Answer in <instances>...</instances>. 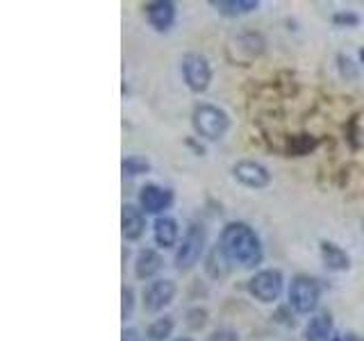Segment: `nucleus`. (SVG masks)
Instances as JSON below:
<instances>
[{"label":"nucleus","mask_w":364,"mask_h":341,"mask_svg":"<svg viewBox=\"0 0 364 341\" xmlns=\"http://www.w3.org/2000/svg\"><path fill=\"white\" fill-rule=\"evenodd\" d=\"M219 253L228 264H235L239 269H255L264 257L257 232L242 221H232L223 227L219 239Z\"/></svg>","instance_id":"f257e3e1"},{"label":"nucleus","mask_w":364,"mask_h":341,"mask_svg":"<svg viewBox=\"0 0 364 341\" xmlns=\"http://www.w3.org/2000/svg\"><path fill=\"white\" fill-rule=\"evenodd\" d=\"M191 125L200 139L219 141L230 130V117H228L225 109L212 105V102H200L191 112Z\"/></svg>","instance_id":"f03ea898"},{"label":"nucleus","mask_w":364,"mask_h":341,"mask_svg":"<svg viewBox=\"0 0 364 341\" xmlns=\"http://www.w3.org/2000/svg\"><path fill=\"white\" fill-rule=\"evenodd\" d=\"M205 244H208V234L200 223H189L187 232L182 234V242L176 250V269L178 271H189L200 261L205 253Z\"/></svg>","instance_id":"7ed1b4c3"},{"label":"nucleus","mask_w":364,"mask_h":341,"mask_svg":"<svg viewBox=\"0 0 364 341\" xmlns=\"http://www.w3.org/2000/svg\"><path fill=\"white\" fill-rule=\"evenodd\" d=\"M287 298L296 314H312L321 301V284L310 276H296L289 284Z\"/></svg>","instance_id":"20e7f679"},{"label":"nucleus","mask_w":364,"mask_h":341,"mask_svg":"<svg viewBox=\"0 0 364 341\" xmlns=\"http://www.w3.org/2000/svg\"><path fill=\"white\" fill-rule=\"evenodd\" d=\"M180 71H182V80H185L189 91H193V94L208 91V87L212 82V66L205 55L187 53L180 62Z\"/></svg>","instance_id":"39448f33"},{"label":"nucleus","mask_w":364,"mask_h":341,"mask_svg":"<svg viewBox=\"0 0 364 341\" xmlns=\"http://www.w3.org/2000/svg\"><path fill=\"white\" fill-rule=\"evenodd\" d=\"M282 287H284V278L282 271L278 269H262L248 280V293L264 305L276 303L282 293Z\"/></svg>","instance_id":"423d86ee"},{"label":"nucleus","mask_w":364,"mask_h":341,"mask_svg":"<svg viewBox=\"0 0 364 341\" xmlns=\"http://www.w3.org/2000/svg\"><path fill=\"white\" fill-rule=\"evenodd\" d=\"M178 293V284L173 280H153L148 287L144 289V310L148 314H159L164 310V307H168L171 303H173Z\"/></svg>","instance_id":"0eeeda50"},{"label":"nucleus","mask_w":364,"mask_h":341,"mask_svg":"<svg viewBox=\"0 0 364 341\" xmlns=\"http://www.w3.org/2000/svg\"><path fill=\"white\" fill-rule=\"evenodd\" d=\"M232 175L239 185L248 189H264L271 185V173L264 164L255 162V159H242L232 166Z\"/></svg>","instance_id":"6e6552de"},{"label":"nucleus","mask_w":364,"mask_h":341,"mask_svg":"<svg viewBox=\"0 0 364 341\" xmlns=\"http://www.w3.org/2000/svg\"><path fill=\"white\" fill-rule=\"evenodd\" d=\"M173 205V191L159 185H146L139 191V207L144 214L164 216V212Z\"/></svg>","instance_id":"1a4fd4ad"},{"label":"nucleus","mask_w":364,"mask_h":341,"mask_svg":"<svg viewBox=\"0 0 364 341\" xmlns=\"http://www.w3.org/2000/svg\"><path fill=\"white\" fill-rule=\"evenodd\" d=\"M121 232L125 242H136L141 239L146 232V216L141 212V207L136 205L125 202L121 207Z\"/></svg>","instance_id":"9d476101"},{"label":"nucleus","mask_w":364,"mask_h":341,"mask_svg":"<svg viewBox=\"0 0 364 341\" xmlns=\"http://www.w3.org/2000/svg\"><path fill=\"white\" fill-rule=\"evenodd\" d=\"M144 9H146L148 23H151L157 32H168L173 28L176 3H171V0H155V3H148Z\"/></svg>","instance_id":"9b49d317"},{"label":"nucleus","mask_w":364,"mask_h":341,"mask_svg":"<svg viewBox=\"0 0 364 341\" xmlns=\"http://www.w3.org/2000/svg\"><path fill=\"white\" fill-rule=\"evenodd\" d=\"M164 266L162 255L157 253L153 248H144L139 250V255L134 259V278L136 280H151L155 278L159 271Z\"/></svg>","instance_id":"f8f14e48"},{"label":"nucleus","mask_w":364,"mask_h":341,"mask_svg":"<svg viewBox=\"0 0 364 341\" xmlns=\"http://www.w3.org/2000/svg\"><path fill=\"white\" fill-rule=\"evenodd\" d=\"M305 341H333L335 337V323L333 316L328 312H318L314 314L305 325Z\"/></svg>","instance_id":"ddd939ff"},{"label":"nucleus","mask_w":364,"mask_h":341,"mask_svg":"<svg viewBox=\"0 0 364 341\" xmlns=\"http://www.w3.org/2000/svg\"><path fill=\"white\" fill-rule=\"evenodd\" d=\"M178 237H180V227L178 221L173 216H157L155 223H153V239L159 248H173L178 244Z\"/></svg>","instance_id":"4468645a"},{"label":"nucleus","mask_w":364,"mask_h":341,"mask_svg":"<svg viewBox=\"0 0 364 341\" xmlns=\"http://www.w3.org/2000/svg\"><path fill=\"white\" fill-rule=\"evenodd\" d=\"M318 250H321V261L328 271H348L350 269V257L341 246H337L335 242H321L318 244Z\"/></svg>","instance_id":"2eb2a0df"},{"label":"nucleus","mask_w":364,"mask_h":341,"mask_svg":"<svg viewBox=\"0 0 364 341\" xmlns=\"http://www.w3.org/2000/svg\"><path fill=\"white\" fill-rule=\"evenodd\" d=\"M210 5L223 16H244V14H253L255 9H259L257 0H210Z\"/></svg>","instance_id":"dca6fc26"},{"label":"nucleus","mask_w":364,"mask_h":341,"mask_svg":"<svg viewBox=\"0 0 364 341\" xmlns=\"http://www.w3.org/2000/svg\"><path fill=\"white\" fill-rule=\"evenodd\" d=\"M173 328H176L173 316H159L146 328V341H166L173 335Z\"/></svg>","instance_id":"f3484780"},{"label":"nucleus","mask_w":364,"mask_h":341,"mask_svg":"<svg viewBox=\"0 0 364 341\" xmlns=\"http://www.w3.org/2000/svg\"><path fill=\"white\" fill-rule=\"evenodd\" d=\"M151 170V162L141 155H130L121 162V173L123 178H139Z\"/></svg>","instance_id":"a211bd4d"},{"label":"nucleus","mask_w":364,"mask_h":341,"mask_svg":"<svg viewBox=\"0 0 364 341\" xmlns=\"http://www.w3.org/2000/svg\"><path fill=\"white\" fill-rule=\"evenodd\" d=\"M132 312H134V291H132V287H123L121 289V318L123 321L132 318Z\"/></svg>","instance_id":"6ab92c4d"},{"label":"nucleus","mask_w":364,"mask_h":341,"mask_svg":"<svg viewBox=\"0 0 364 341\" xmlns=\"http://www.w3.org/2000/svg\"><path fill=\"white\" fill-rule=\"evenodd\" d=\"M333 23L339 28H355L360 23V16L355 14V11H337V14L333 16Z\"/></svg>","instance_id":"aec40b11"},{"label":"nucleus","mask_w":364,"mask_h":341,"mask_svg":"<svg viewBox=\"0 0 364 341\" xmlns=\"http://www.w3.org/2000/svg\"><path fill=\"white\" fill-rule=\"evenodd\" d=\"M205 321H208V312L200 310V307H196V310H191V312L187 314V325H189L191 330H200V328L205 325Z\"/></svg>","instance_id":"412c9836"},{"label":"nucleus","mask_w":364,"mask_h":341,"mask_svg":"<svg viewBox=\"0 0 364 341\" xmlns=\"http://www.w3.org/2000/svg\"><path fill=\"white\" fill-rule=\"evenodd\" d=\"M208 341H239V335L230 328H221V330H214L208 337Z\"/></svg>","instance_id":"4be33fe9"},{"label":"nucleus","mask_w":364,"mask_h":341,"mask_svg":"<svg viewBox=\"0 0 364 341\" xmlns=\"http://www.w3.org/2000/svg\"><path fill=\"white\" fill-rule=\"evenodd\" d=\"M121 341H141V337L134 328H125L121 332Z\"/></svg>","instance_id":"5701e85b"},{"label":"nucleus","mask_w":364,"mask_h":341,"mask_svg":"<svg viewBox=\"0 0 364 341\" xmlns=\"http://www.w3.org/2000/svg\"><path fill=\"white\" fill-rule=\"evenodd\" d=\"M344 341H364V337H360V335H353V332H348V335H344Z\"/></svg>","instance_id":"b1692460"},{"label":"nucleus","mask_w":364,"mask_h":341,"mask_svg":"<svg viewBox=\"0 0 364 341\" xmlns=\"http://www.w3.org/2000/svg\"><path fill=\"white\" fill-rule=\"evenodd\" d=\"M173 341H193L191 337H178V339H173Z\"/></svg>","instance_id":"393cba45"},{"label":"nucleus","mask_w":364,"mask_h":341,"mask_svg":"<svg viewBox=\"0 0 364 341\" xmlns=\"http://www.w3.org/2000/svg\"><path fill=\"white\" fill-rule=\"evenodd\" d=\"M360 62H362V66H364V48H360Z\"/></svg>","instance_id":"a878e982"},{"label":"nucleus","mask_w":364,"mask_h":341,"mask_svg":"<svg viewBox=\"0 0 364 341\" xmlns=\"http://www.w3.org/2000/svg\"><path fill=\"white\" fill-rule=\"evenodd\" d=\"M333 341H344V337H339V335H335V337H333Z\"/></svg>","instance_id":"bb28decb"}]
</instances>
